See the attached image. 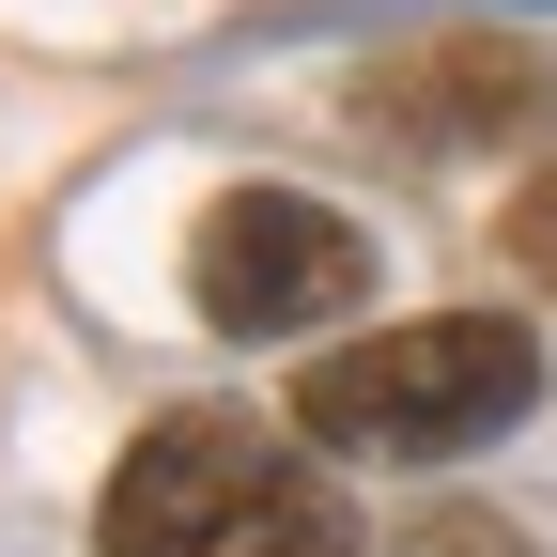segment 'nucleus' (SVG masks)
<instances>
[{
  "mask_svg": "<svg viewBox=\"0 0 557 557\" xmlns=\"http://www.w3.org/2000/svg\"><path fill=\"white\" fill-rule=\"evenodd\" d=\"M387 557H542V542H527V527H496V511H418Z\"/></svg>",
  "mask_w": 557,
  "mask_h": 557,
  "instance_id": "39448f33",
  "label": "nucleus"
},
{
  "mask_svg": "<svg viewBox=\"0 0 557 557\" xmlns=\"http://www.w3.org/2000/svg\"><path fill=\"white\" fill-rule=\"evenodd\" d=\"M357 139L403 156H496V139H557V47L542 32H434L357 78Z\"/></svg>",
  "mask_w": 557,
  "mask_h": 557,
  "instance_id": "20e7f679",
  "label": "nucleus"
},
{
  "mask_svg": "<svg viewBox=\"0 0 557 557\" xmlns=\"http://www.w3.org/2000/svg\"><path fill=\"white\" fill-rule=\"evenodd\" d=\"M186 295H201L218 341L341 325V310L372 295V233L341 218V201H310V186H233L218 218H201V248H186Z\"/></svg>",
  "mask_w": 557,
  "mask_h": 557,
  "instance_id": "7ed1b4c3",
  "label": "nucleus"
},
{
  "mask_svg": "<svg viewBox=\"0 0 557 557\" xmlns=\"http://www.w3.org/2000/svg\"><path fill=\"white\" fill-rule=\"evenodd\" d=\"M496 248H511V263H527V278H557V171H542V186H527V201H511V233H496Z\"/></svg>",
  "mask_w": 557,
  "mask_h": 557,
  "instance_id": "423d86ee",
  "label": "nucleus"
},
{
  "mask_svg": "<svg viewBox=\"0 0 557 557\" xmlns=\"http://www.w3.org/2000/svg\"><path fill=\"white\" fill-rule=\"evenodd\" d=\"M94 557H357V511H341L325 465L278 449L263 418L186 403V418H156V434L109 465Z\"/></svg>",
  "mask_w": 557,
  "mask_h": 557,
  "instance_id": "f257e3e1",
  "label": "nucleus"
},
{
  "mask_svg": "<svg viewBox=\"0 0 557 557\" xmlns=\"http://www.w3.org/2000/svg\"><path fill=\"white\" fill-rule=\"evenodd\" d=\"M527 403H542V341L511 310H434V325L341 341L325 372H295V434L357 449V465H465V449H496Z\"/></svg>",
  "mask_w": 557,
  "mask_h": 557,
  "instance_id": "f03ea898",
  "label": "nucleus"
}]
</instances>
